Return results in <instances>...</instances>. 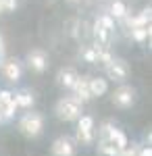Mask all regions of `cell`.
Masks as SVG:
<instances>
[{
	"instance_id": "1",
	"label": "cell",
	"mask_w": 152,
	"mask_h": 156,
	"mask_svg": "<svg viewBox=\"0 0 152 156\" xmlns=\"http://www.w3.org/2000/svg\"><path fill=\"white\" fill-rule=\"evenodd\" d=\"M56 115L63 121H75L81 117V102L75 96H67L60 98L56 102Z\"/></svg>"
},
{
	"instance_id": "2",
	"label": "cell",
	"mask_w": 152,
	"mask_h": 156,
	"mask_svg": "<svg viewBox=\"0 0 152 156\" xmlns=\"http://www.w3.org/2000/svg\"><path fill=\"white\" fill-rule=\"evenodd\" d=\"M19 127H21V131L25 135H29V137H38L42 129H44V117L40 115V112H27L21 123H19Z\"/></svg>"
},
{
	"instance_id": "3",
	"label": "cell",
	"mask_w": 152,
	"mask_h": 156,
	"mask_svg": "<svg viewBox=\"0 0 152 156\" xmlns=\"http://www.w3.org/2000/svg\"><path fill=\"white\" fill-rule=\"evenodd\" d=\"M106 73H108V79H113V81H117V83H123V81L127 79V75H129V67H127L125 60L113 58L108 62V67H106Z\"/></svg>"
},
{
	"instance_id": "4",
	"label": "cell",
	"mask_w": 152,
	"mask_h": 156,
	"mask_svg": "<svg viewBox=\"0 0 152 156\" xmlns=\"http://www.w3.org/2000/svg\"><path fill=\"white\" fill-rule=\"evenodd\" d=\"M79 123H77V140L83 142V144H90L94 140V119L90 115L85 117H79Z\"/></svg>"
},
{
	"instance_id": "5",
	"label": "cell",
	"mask_w": 152,
	"mask_h": 156,
	"mask_svg": "<svg viewBox=\"0 0 152 156\" xmlns=\"http://www.w3.org/2000/svg\"><path fill=\"white\" fill-rule=\"evenodd\" d=\"M133 100H136V92L129 87V85H121L115 90V94H113V104L119 108H127L133 104Z\"/></svg>"
},
{
	"instance_id": "6",
	"label": "cell",
	"mask_w": 152,
	"mask_h": 156,
	"mask_svg": "<svg viewBox=\"0 0 152 156\" xmlns=\"http://www.w3.org/2000/svg\"><path fill=\"white\" fill-rule=\"evenodd\" d=\"M27 65H29V69H34V71L42 73L46 71L48 67V56L44 50H31L29 54H27Z\"/></svg>"
},
{
	"instance_id": "7",
	"label": "cell",
	"mask_w": 152,
	"mask_h": 156,
	"mask_svg": "<svg viewBox=\"0 0 152 156\" xmlns=\"http://www.w3.org/2000/svg\"><path fill=\"white\" fill-rule=\"evenodd\" d=\"M52 154L54 156H73L75 154V144L71 142L67 135H63L59 140H54V144H52Z\"/></svg>"
},
{
	"instance_id": "8",
	"label": "cell",
	"mask_w": 152,
	"mask_h": 156,
	"mask_svg": "<svg viewBox=\"0 0 152 156\" xmlns=\"http://www.w3.org/2000/svg\"><path fill=\"white\" fill-rule=\"evenodd\" d=\"M88 79L90 77H77V81L73 83V96L77 98L79 102H88L92 100V94H90V85H88Z\"/></svg>"
},
{
	"instance_id": "9",
	"label": "cell",
	"mask_w": 152,
	"mask_h": 156,
	"mask_svg": "<svg viewBox=\"0 0 152 156\" xmlns=\"http://www.w3.org/2000/svg\"><path fill=\"white\" fill-rule=\"evenodd\" d=\"M2 73H4V77H6L9 81H17V79L21 77V65L15 58L4 60V62H2Z\"/></svg>"
},
{
	"instance_id": "10",
	"label": "cell",
	"mask_w": 152,
	"mask_h": 156,
	"mask_svg": "<svg viewBox=\"0 0 152 156\" xmlns=\"http://www.w3.org/2000/svg\"><path fill=\"white\" fill-rule=\"evenodd\" d=\"M150 17H152L150 6H148V9H144V11H140L136 17H129V19H127L129 29H136V27H146V25H150Z\"/></svg>"
},
{
	"instance_id": "11",
	"label": "cell",
	"mask_w": 152,
	"mask_h": 156,
	"mask_svg": "<svg viewBox=\"0 0 152 156\" xmlns=\"http://www.w3.org/2000/svg\"><path fill=\"white\" fill-rule=\"evenodd\" d=\"M88 85H90L92 98L102 96V94H106V90H108V83H106V79H102V77H90V79H88Z\"/></svg>"
},
{
	"instance_id": "12",
	"label": "cell",
	"mask_w": 152,
	"mask_h": 156,
	"mask_svg": "<svg viewBox=\"0 0 152 156\" xmlns=\"http://www.w3.org/2000/svg\"><path fill=\"white\" fill-rule=\"evenodd\" d=\"M77 71L75 69H71V67H67V69H60L59 71V83L65 85V87H73V83L77 81Z\"/></svg>"
},
{
	"instance_id": "13",
	"label": "cell",
	"mask_w": 152,
	"mask_h": 156,
	"mask_svg": "<svg viewBox=\"0 0 152 156\" xmlns=\"http://www.w3.org/2000/svg\"><path fill=\"white\" fill-rule=\"evenodd\" d=\"M108 15H110L113 19H125V17H127V4H125L123 0H113Z\"/></svg>"
},
{
	"instance_id": "14",
	"label": "cell",
	"mask_w": 152,
	"mask_h": 156,
	"mask_svg": "<svg viewBox=\"0 0 152 156\" xmlns=\"http://www.w3.org/2000/svg\"><path fill=\"white\" fill-rule=\"evenodd\" d=\"M13 100H15V104L17 108H29L34 104V96L29 94V92H17V94H13Z\"/></svg>"
},
{
	"instance_id": "15",
	"label": "cell",
	"mask_w": 152,
	"mask_h": 156,
	"mask_svg": "<svg viewBox=\"0 0 152 156\" xmlns=\"http://www.w3.org/2000/svg\"><path fill=\"white\" fill-rule=\"evenodd\" d=\"M94 36H96V44H100L104 48L110 44V31H106L104 27H100L98 23H94Z\"/></svg>"
},
{
	"instance_id": "16",
	"label": "cell",
	"mask_w": 152,
	"mask_h": 156,
	"mask_svg": "<svg viewBox=\"0 0 152 156\" xmlns=\"http://www.w3.org/2000/svg\"><path fill=\"white\" fill-rule=\"evenodd\" d=\"M98 152L102 156H121V150H119L117 146H113L110 142H106V140L98 142Z\"/></svg>"
},
{
	"instance_id": "17",
	"label": "cell",
	"mask_w": 152,
	"mask_h": 156,
	"mask_svg": "<svg viewBox=\"0 0 152 156\" xmlns=\"http://www.w3.org/2000/svg\"><path fill=\"white\" fill-rule=\"evenodd\" d=\"M104 48V46H100V44H94V46H88V48L83 50V60H85V62H94V65H96V60H98V52H100V50Z\"/></svg>"
},
{
	"instance_id": "18",
	"label": "cell",
	"mask_w": 152,
	"mask_h": 156,
	"mask_svg": "<svg viewBox=\"0 0 152 156\" xmlns=\"http://www.w3.org/2000/svg\"><path fill=\"white\" fill-rule=\"evenodd\" d=\"M131 37H133L136 42H146V40L150 37V25H146V27H136V29H131Z\"/></svg>"
},
{
	"instance_id": "19",
	"label": "cell",
	"mask_w": 152,
	"mask_h": 156,
	"mask_svg": "<svg viewBox=\"0 0 152 156\" xmlns=\"http://www.w3.org/2000/svg\"><path fill=\"white\" fill-rule=\"evenodd\" d=\"M96 23L100 25V27H104L106 31H110V34L115 31V19H113L110 15H102V17H98V21H96Z\"/></svg>"
},
{
	"instance_id": "20",
	"label": "cell",
	"mask_w": 152,
	"mask_h": 156,
	"mask_svg": "<svg viewBox=\"0 0 152 156\" xmlns=\"http://www.w3.org/2000/svg\"><path fill=\"white\" fill-rule=\"evenodd\" d=\"M113 60V54L108 52V48H102L100 52H98V60H96V65H102V67H108V62Z\"/></svg>"
},
{
	"instance_id": "21",
	"label": "cell",
	"mask_w": 152,
	"mask_h": 156,
	"mask_svg": "<svg viewBox=\"0 0 152 156\" xmlns=\"http://www.w3.org/2000/svg\"><path fill=\"white\" fill-rule=\"evenodd\" d=\"M138 150H140V148H138V146H127V148H123V150H121V156H138Z\"/></svg>"
},
{
	"instance_id": "22",
	"label": "cell",
	"mask_w": 152,
	"mask_h": 156,
	"mask_svg": "<svg viewBox=\"0 0 152 156\" xmlns=\"http://www.w3.org/2000/svg\"><path fill=\"white\" fill-rule=\"evenodd\" d=\"M17 9V0H2V11H15Z\"/></svg>"
},
{
	"instance_id": "23",
	"label": "cell",
	"mask_w": 152,
	"mask_h": 156,
	"mask_svg": "<svg viewBox=\"0 0 152 156\" xmlns=\"http://www.w3.org/2000/svg\"><path fill=\"white\" fill-rule=\"evenodd\" d=\"M138 156H152V148H150V146L140 148V150H138Z\"/></svg>"
},
{
	"instance_id": "24",
	"label": "cell",
	"mask_w": 152,
	"mask_h": 156,
	"mask_svg": "<svg viewBox=\"0 0 152 156\" xmlns=\"http://www.w3.org/2000/svg\"><path fill=\"white\" fill-rule=\"evenodd\" d=\"M4 62V42H2V36H0V65Z\"/></svg>"
},
{
	"instance_id": "25",
	"label": "cell",
	"mask_w": 152,
	"mask_h": 156,
	"mask_svg": "<svg viewBox=\"0 0 152 156\" xmlns=\"http://www.w3.org/2000/svg\"><path fill=\"white\" fill-rule=\"evenodd\" d=\"M0 12H4V11H2V0H0Z\"/></svg>"
},
{
	"instance_id": "26",
	"label": "cell",
	"mask_w": 152,
	"mask_h": 156,
	"mask_svg": "<svg viewBox=\"0 0 152 156\" xmlns=\"http://www.w3.org/2000/svg\"><path fill=\"white\" fill-rule=\"evenodd\" d=\"M67 2H79V0H67Z\"/></svg>"
}]
</instances>
